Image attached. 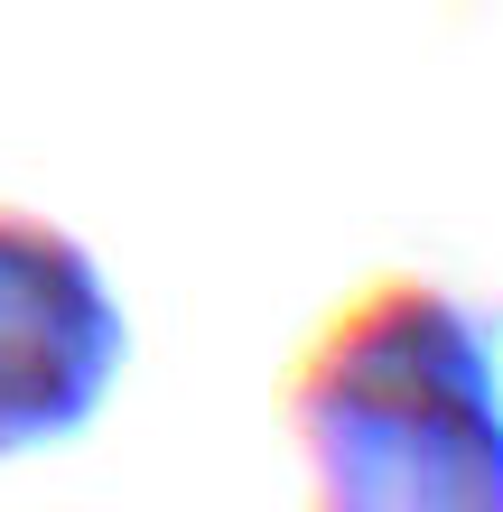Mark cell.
Instances as JSON below:
<instances>
[{
    "instance_id": "obj_1",
    "label": "cell",
    "mask_w": 503,
    "mask_h": 512,
    "mask_svg": "<svg viewBox=\"0 0 503 512\" xmlns=\"http://www.w3.org/2000/svg\"><path fill=\"white\" fill-rule=\"evenodd\" d=\"M308 512H503V308L382 270L280 373Z\"/></svg>"
},
{
    "instance_id": "obj_2",
    "label": "cell",
    "mask_w": 503,
    "mask_h": 512,
    "mask_svg": "<svg viewBox=\"0 0 503 512\" xmlns=\"http://www.w3.org/2000/svg\"><path fill=\"white\" fill-rule=\"evenodd\" d=\"M131 326L94 252L28 205H0V457L56 447L103 410Z\"/></svg>"
}]
</instances>
